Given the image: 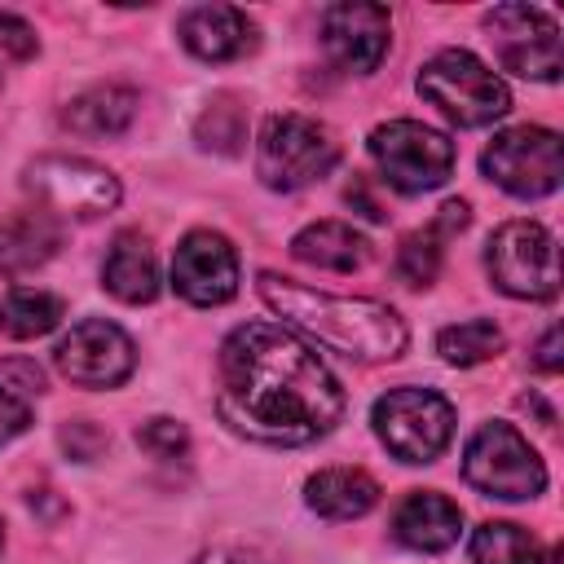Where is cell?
<instances>
[{"mask_svg":"<svg viewBox=\"0 0 564 564\" xmlns=\"http://www.w3.org/2000/svg\"><path fill=\"white\" fill-rule=\"evenodd\" d=\"M216 410L256 445H313L344 419L330 366L282 322L234 326L216 357Z\"/></svg>","mask_w":564,"mask_h":564,"instance_id":"6da1fadb","label":"cell"},{"mask_svg":"<svg viewBox=\"0 0 564 564\" xmlns=\"http://www.w3.org/2000/svg\"><path fill=\"white\" fill-rule=\"evenodd\" d=\"M256 286H260V300L282 317L286 330H295L300 339H313L317 348H330L348 361H361V366L392 361L410 344L401 313L383 300L330 295V291L304 286L282 273H260Z\"/></svg>","mask_w":564,"mask_h":564,"instance_id":"7a4b0ae2","label":"cell"},{"mask_svg":"<svg viewBox=\"0 0 564 564\" xmlns=\"http://www.w3.org/2000/svg\"><path fill=\"white\" fill-rule=\"evenodd\" d=\"M339 163V141L322 119L282 110L269 115L260 123L256 137V176L278 189V194H295L322 176H330V167Z\"/></svg>","mask_w":564,"mask_h":564,"instance_id":"3957f363","label":"cell"},{"mask_svg":"<svg viewBox=\"0 0 564 564\" xmlns=\"http://www.w3.org/2000/svg\"><path fill=\"white\" fill-rule=\"evenodd\" d=\"M419 93L458 128H485L511 110V93L498 70H489L467 48H441L419 70Z\"/></svg>","mask_w":564,"mask_h":564,"instance_id":"277c9868","label":"cell"},{"mask_svg":"<svg viewBox=\"0 0 564 564\" xmlns=\"http://www.w3.org/2000/svg\"><path fill=\"white\" fill-rule=\"evenodd\" d=\"M379 445L401 463H436L454 441V405L436 388H392L370 410Z\"/></svg>","mask_w":564,"mask_h":564,"instance_id":"5b68a950","label":"cell"},{"mask_svg":"<svg viewBox=\"0 0 564 564\" xmlns=\"http://www.w3.org/2000/svg\"><path fill=\"white\" fill-rule=\"evenodd\" d=\"M463 476L476 494L502 498V502H524L546 489V467L538 449L511 423H498V419L480 423L463 445Z\"/></svg>","mask_w":564,"mask_h":564,"instance_id":"8992f818","label":"cell"},{"mask_svg":"<svg viewBox=\"0 0 564 564\" xmlns=\"http://www.w3.org/2000/svg\"><path fill=\"white\" fill-rule=\"evenodd\" d=\"M366 145L379 176L401 194H427L454 172V141L419 119H388L370 132Z\"/></svg>","mask_w":564,"mask_h":564,"instance_id":"52a82bcc","label":"cell"},{"mask_svg":"<svg viewBox=\"0 0 564 564\" xmlns=\"http://www.w3.org/2000/svg\"><path fill=\"white\" fill-rule=\"evenodd\" d=\"M485 176L507 189L511 198H546L560 189L564 176V150H560V132L542 128V123H516L494 132V141L480 154Z\"/></svg>","mask_w":564,"mask_h":564,"instance_id":"ba28073f","label":"cell"},{"mask_svg":"<svg viewBox=\"0 0 564 564\" xmlns=\"http://www.w3.org/2000/svg\"><path fill=\"white\" fill-rule=\"evenodd\" d=\"M485 269H489L494 286L511 300H555V291H560L555 238L538 220L498 225L485 247Z\"/></svg>","mask_w":564,"mask_h":564,"instance_id":"9c48e42d","label":"cell"},{"mask_svg":"<svg viewBox=\"0 0 564 564\" xmlns=\"http://www.w3.org/2000/svg\"><path fill=\"white\" fill-rule=\"evenodd\" d=\"M22 185L35 194V203L48 216H70V220H93L101 212H115L119 203V181L110 167L79 159V154H44L26 167Z\"/></svg>","mask_w":564,"mask_h":564,"instance_id":"30bf717a","label":"cell"},{"mask_svg":"<svg viewBox=\"0 0 564 564\" xmlns=\"http://www.w3.org/2000/svg\"><path fill=\"white\" fill-rule=\"evenodd\" d=\"M485 31L502 70L538 84H555L564 70L560 22L538 4H494L485 13Z\"/></svg>","mask_w":564,"mask_h":564,"instance_id":"8fae6325","label":"cell"},{"mask_svg":"<svg viewBox=\"0 0 564 564\" xmlns=\"http://www.w3.org/2000/svg\"><path fill=\"white\" fill-rule=\"evenodd\" d=\"M53 361L79 388H119L137 370V344L123 326L106 317H84L57 339Z\"/></svg>","mask_w":564,"mask_h":564,"instance_id":"7c38bea8","label":"cell"},{"mask_svg":"<svg viewBox=\"0 0 564 564\" xmlns=\"http://www.w3.org/2000/svg\"><path fill=\"white\" fill-rule=\"evenodd\" d=\"M392 18L383 4L370 0H339L322 13V48L348 75H370L388 57Z\"/></svg>","mask_w":564,"mask_h":564,"instance_id":"4fadbf2b","label":"cell"},{"mask_svg":"<svg viewBox=\"0 0 564 564\" xmlns=\"http://www.w3.org/2000/svg\"><path fill=\"white\" fill-rule=\"evenodd\" d=\"M172 286L198 308L229 304L238 295V251L216 229H189L172 256Z\"/></svg>","mask_w":564,"mask_h":564,"instance_id":"5bb4252c","label":"cell"},{"mask_svg":"<svg viewBox=\"0 0 564 564\" xmlns=\"http://www.w3.org/2000/svg\"><path fill=\"white\" fill-rule=\"evenodd\" d=\"M176 35L198 62H238L260 44L256 22L234 4H194V9H185L181 22H176Z\"/></svg>","mask_w":564,"mask_h":564,"instance_id":"9a60e30c","label":"cell"},{"mask_svg":"<svg viewBox=\"0 0 564 564\" xmlns=\"http://www.w3.org/2000/svg\"><path fill=\"white\" fill-rule=\"evenodd\" d=\"M458 533H463V511H458L454 498H445L436 489H414L392 511V538L405 551L441 555V551H449L458 542Z\"/></svg>","mask_w":564,"mask_h":564,"instance_id":"2e32d148","label":"cell"},{"mask_svg":"<svg viewBox=\"0 0 564 564\" xmlns=\"http://www.w3.org/2000/svg\"><path fill=\"white\" fill-rule=\"evenodd\" d=\"M137 106H141L137 88H128V84H93V88H84V93H75L66 101L62 123L70 132H79V137L101 141V137L128 132L132 119H137Z\"/></svg>","mask_w":564,"mask_h":564,"instance_id":"e0dca14e","label":"cell"},{"mask_svg":"<svg viewBox=\"0 0 564 564\" xmlns=\"http://www.w3.org/2000/svg\"><path fill=\"white\" fill-rule=\"evenodd\" d=\"M304 502L322 520H357L379 502V480L361 467H322L304 480Z\"/></svg>","mask_w":564,"mask_h":564,"instance_id":"ac0fdd59","label":"cell"},{"mask_svg":"<svg viewBox=\"0 0 564 564\" xmlns=\"http://www.w3.org/2000/svg\"><path fill=\"white\" fill-rule=\"evenodd\" d=\"M62 247V220L48 216L44 207L35 212H18L0 225V273L18 278L31 273L40 264H48Z\"/></svg>","mask_w":564,"mask_h":564,"instance_id":"d6986e66","label":"cell"},{"mask_svg":"<svg viewBox=\"0 0 564 564\" xmlns=\"http://www.w3.org/2000/svg\"><path fill=\"white\" fill-rule=\"evenodd\" d=\"M291 256L326 273H352L370 260V242L344 220H313L291 238Z\"/></svg>","mask_w":564,"mask_h":564,"instance_id":"ffe728a7","label":"cell"},{"mask_svg":"<svg viewBox=\"0 0 564 564\" xmlns=\"http://www.w3.org/2000/svg\"><path fill=\"white\" fill-rule=\"evenodd\" d=\"M101 286L123 304H150L159 295V260L141 234H119L101 264Z\"/></svg>","mask_w":564,"mask_h":564,"instance_id":"44dd1931","label":"cell"},{"mask_svg":"<svg viewBox=\"0 0 564 564\" xmlns=\"http://www.w3.org/2000/svg\"><path fill=\"white\" fill-rule=\"evenodd\" d=\"M62 317H66V304L53 291L13 286L0 295V335L4 339H40V335L57 330Z\"/></svg>","mask_w":564,"mask_h":564,"instance_id":"7402d4cb","label":"cell"},{"mask_svg":"<svg viewBox=\"0 0 564 564\" xmlns=\"http://www.w3.org/2000/svg\"><path fill=\"white\" fill-rule=\"evenodd\" d=\"M467 551H471V564H546L542 542L511 520H485L471 533Z\"/></svg>","mask_w":564,"mask_h":564,"instance_id":"603a6c76","label":"cell"},{"mask_svg":"<svg viewBox=\"0 0 564 564\" xmlns=\"http://www.w3.org/2000/svg\"><path fill=\"white\" fill-rule=\"evenodd\" d=\"M436 352L449 366H480L494 352H502V330L489 317H467V322H454L436 335Z\"/></svg>","mask_w":564,"mask_h":564,"instance_id":"cb8c5ba5","label":"cell"},{"mask_svg":"<svg viewBox=\"0 0 564 564\" xmlns=\"http://www.w3.org/2000/svg\"><path fill=\"white\" fill-rule=\"evenodd\" d=\"M445 242H449V238H441V234H436V225L405 234V238H401V247H397V278H401L405 286H414V291L432 286V282H436V273H441Z\"/></svg>","mask_w":564,"mask_h":564,"instance_id":"d4e9b609","label":"cell"},{"mask_svg":"<svg viewBox=\"0 0 564 564\" xmlns=\"http://www.w3.org/2000/svg\"><path fill=\"white\" fill-rule=\"evenodd\" d=\"M198 141L207 150H220V154H234L242 141H247V119H242V106L234 97H216L207 101L203 119H198Z\"/></svg>","mask_w":564,"mask_h":564,"instance_id":"484cf974","label":"cell"},{"mask_svg":"<svg viewBox=\"0 0 564 564\" xmlns=\"http://www.w3.org/2000/svg\"><path fill=\"white\" fill-rule=\"evenodd\" d=\"M137 445H141L145 454H154V458H185V449H189V432H185L181 419L159 414V419H150V423L137 427Z\"/></svg>","mask_w":564,"mask_h":564,"instance_id":"4316f807","label":"cell"},{"mask_svg":"<svg viewBox=\"0 0 564 564\" xmlns=\"http://www.w3.org/2000/svg\"><path fill=\"white\" fill-rule=\"evenodd\" d=\"M0 53L13 57V62H26L40 53V40H35V26L18 13H4L0 9Z\"/></svg>","mask_w":564,"mask_h":564,"instance_id":"83f0119b","label":"cell"},{"mask_svg":"<svg viewBox=\"0 0 564 564\" xmlns=\"http://www.w3.org/2000/svg\"><path fill=\"white\" fill-rule=\"evenodd\" d=\"M31 427V405L22 397H13L9 388H0V445H9L13 436H22Z\"/></svg>","mask_w":564,"mask_h":564,"instance_id":"f1b7e54d","label":"cell"},{"mask_svg":"<svg viewBox=\"0 0 564 564\" xmlns=\"http://www.w3.org/2000/svg\"><path fill=\"white\" fill-rule=\"evenodd\" d=\"M62 445L70 449V458L88 463V458H97L106 449V436L93 423H70V427H62Z\"/></svg>","mask_w":564,"mask_h":564,"instance_id":"f546056e","label":"cell"},{"mask_svg":"<svg viewBox=\"0 0 564 564\" xmlns=\"http://www.w3.org/2000/svg\"><path fill=\"white\" fill-rule=\"evenodd\" d=\"M560 344H564L560 326H546V335H542V339H538V348H533V366H538L542 375H555V370L564 366V357H560Z\"/></svg>","mask_w":564,"mask_h":564,"instance_id":"4dcf8cb0","label":"cell"},{"mask_svg":"<svg viewBox=\"0 0 564 564\" xmlns=\"http://www.w3.org/2000/svg\"><path fill=\"white\" fill-rule=\"evenodd\" d=\"M194 564H269V560H260L256 551H242V546H212Z\"/></svg>","mask_w":564,"mask_h":564,"instance_id":"1f68e13d","label":"cell"},{"mask_svg":"<svg viewBox=\"0 0 564 564\" xmlns=\"http://www.w3.org/2000/svg\"><path fill=\"white\" fill-rule=\"evenodd\" d=\"M348 203H352V207H361V216H366V220H383V207L366 194V181H352V185H348Z\"/></svg>","mask_w":564,"mask_h":564,"instance_id":"d6a6232c","label":"cell"},{"mask_svg":"<svg viewBox=\"0 0 564 564\" xmlns=\"http://www.w3.org/2000/svg\"><path fill=\"white\" fill-rule=\"evenodd\" d=\"M0 551H4V524H0Z\"/></svg>","mask_w":564,"mask_h":564,"instance_id":"836d02e7","label":"cell"}]
</instances>
